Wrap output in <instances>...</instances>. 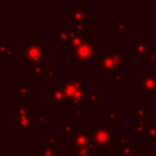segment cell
<instances>
[{"mask_svg": "<svg viewBox=\"0 0 156 156\" xmlns=\"http://www.w3.org/2000/svg\"><path fill=\"white\" fill-rule=\"evenodd\" d=\"M136 156H138V155H136Z\"/></svg>", "mask_w": 156, "mask_h": 156, "instance_id": "1f68e13d", "label": "cell"}, {"mask_svg": "<svg viewBox=\"0 0 156 156\" xmlns=\"http://www.w3.org/2000/svg\"><path fill=\"white\" fill-rule=\"evenodd\" d=\"M37 156H55V149H48V148L40 149Z\"/></svg>", "mask_w": 156, "mask_h": 156, "instance_id": "cb8c5ba5", "label": "cell"}, {"mask_svg": "<svg viewBox=\"0 0 156 156\" xmlns=\"http://www.w3.org/2000/svg\"><path fill=\"white\" fill-rule=\"evenodd\" d=\"M155 92H156V89H155Z\"/></svg>", "mask_w": 156, "mask_h": 156, "instance_id": "d6a6232c", "label": "cell"}, {"mask_svg": "<svg viewBox=\"0 0 156 156\" xmlns=\"http://www.w3.org/2000/svg\"><path fill=\"white\" fill-rule=\"evenodd\" d=\"M12 51V45L11 44H0V52L3 55H7Z\"/></svg>", "mask_w": 156, "mask_h": 156, "instance_id": "603a6c76", "label": "cell"}, {"mask_svg": "<svg viewBox=\"0 0 156 156\" xmlns=\"http://www.w3.org/2000/svg\"><path fill=\"white\" fill-rule=\"evenodd\" d=\"M90 138H92V133L88 130H82V132L74 133L71 136V143H70V148L71 149H77V148H82V147L90 145Z\"/></svg>", "mask_w": 156, "mask_h": 156, "instance_id": "5b68a950", "label": "cell"}, {"mask_svg": "<svg viewBox=\"0 0 156 156\" xmlns=\"http://www.w3.org/2000/svg\"><path fill=\"white\" fill-rule=\"evenodd\" d=\"M99 51V45L94 41L85 38L82 44H80L78 47H71V54L74 55V58L80 63H82V67H86V63L90 62L94 58V55Z\"/></svg>", "mask_w": 156, "mask_h": 156, "instance_id": "6da1fadb", "label": "cell"}, {"mask_svg": "<svg viewBox=\"0 0 156 156\" xmlns=\"http://www.w3.org/2000/svg\"><path fill=\"white\" fill-rule=\"evenodd\" d=\"M148 127H149V122H148V118L145 116V118H143V119H138L137 123L132 126V130L137 132L138 134H144V133H147Z\"/></svg>", "mask_w": 156, "mask_h": 156, "instance_id": "ba28073f", "label": "cell"}, {"mask_svg": "<svg viewBox=\"0 0 156 156\" xmlns=\"http://www.w3.org/2000/svg\"><path fill=\"white\" fill-rule=\"evenodd\" d=\"M86 18V7H81L73 11L71 14V22H82Z\"/></svg>", "mask_w": 156, "mask_h": 156, "instance_id": "30bf717a", "label": "cell"}, {"mask_svg": "<svg viewBox=\"0 0 156 156\" xmlns=\"http://www.w3.org/2000/svg\"><path fill=\"white\" fill-rule=\"evenodd\" d=\"M105 118H107V126L110 127V129L112 127V125H116L119 121L118 112H107L105 114Z\"/></svg>", "mask_w": 156, "mask_h": 156, "instance_id": "2e32d148", "label": "cell"}, {"mask_svg": "<svg viewBox=\"0 0 156 156\" xmlns=\"http://www.w3.org/2000/svg\"><path fill=\"white\" fill-rule=\"evenodd\" d=\"M114 141L118 143L119 147H123V145H127V144H129V137H116V138H114Z\"/></svg>", "mask_w": 156, "mask_h": 156, "instance_id": "4316f807", "label": "cell"}, {"mask_svg": "<svg viewBox=\"0 0 156 156\" xmlns=\"http://www.w3.org/2000/svg\"><path fill=\"white\" fill-rule=\"evenodd\" d=\"M15 123L23 129H30L32 123H34V119H32L30 116H18V118H15Z\"/></svg>", "mask_w": 156, "mask_h": 156, "instance_id": "8fae6325", "label": "cell"}, {"mask_svg": "<svg viewBox=\"0 0 156 156\" xmlns=\"http://www.w3.org/2000/svg\"><path fill=\"white\" fill-rule=\"evenodd\" d=\"M71 156H77V155H71Z\"/></svg>", "mask_w": 156, "mask_h": 156, "instance_id": "4dcf8cb0", "label": "cell"}, {"mask_svg": "<svg viewBox=\"0 0 156 156\" xmlns=\"http://www.w3.org/2000/svg\"><path fill=\"white\" fill-rule=\"evenodd\" d=\"M92 140L97 147L103 149H110L112 147V133L108 126H94V132L92 133Z\"/></svg>", "mask_w": 156, "mask_h": 156, "instance_id": "3957f363", "label": "cell"}, {"mask_svg": "<svg viewBox=\"0 0 156 156\" xmlns=\"http://www.w3.org/2000/svg\"><path fill=\"white\" fill-rule=\"evenodd\" d=\"M54 77H55V70H54V69L45 70V73H44V80H45V81H51V80H54Z\"/></svg>", "mask_w": 156, "mask_h": 156, "instance_id": "484cf974", "label": "cell"}, {"mask_svg": "<svg viewBox=\"0 0 156 156\" xmlns=\"http://www.w3.org/2000/svg\"><path fill=\"white\" fill-rule=\"evenodd\" d=\"M138 81H140L141 86L145 92L148 90H155L156 89V76L148 74V76H138Z\"/></svg>", "mask_w": 156, "mask_h": 156, "instance_id": "8992f818", "label": "cell"}, {"mask_svg": "<svg viewBox=\"0 0 156 156\" xmlns=\"http://www.w3.org/2000/svg\"><path fill=\"white\" fill-rule=\"evenodd\" d=\"M147 136L149 137V140H151V143H154V141L156 140V125H152V126L148 127V130H147L145 133Z\"/></svg>", "mask_w": 156, "mask_h": 156, "instance_id": "ffe728a7", "label": "cell"}, {"mask_svg": "<svg viewBox=\"0 0 156 156\" xmlns=\"http://www.w3.org/2000/svg\"><path fill=\"white\" fill-rule=\"evenodd\" d=\"M148 111H149V105H138L137 110L132 112V118L143 119V118H145V115L148 114Z\"/></svg>", "mask_w": 156, "mask_h": 156, "instance_id": "7c38bea8", "label": "cell"}, {"mask_svg": "<svg viewBox=\"0 0 156 156\" xmlns=\"http://www.w3.org/2000/svg\"><path fill=\"white\" fill-rule=\"evenodd\" d=\"M56 38H58L59 41H62V43H67V41L70 40V33H69L67 27L63 26L62 29H60L59 32L56 33Z\"/></svg>", "mask_w": 156, "mask_h": 156, "instance_id": "5bb4252c", "label": "cell"}, {"mask_svg": "<svg viewBox=\"0 0 156 156\" xmlns=\"http://www.w3.org/2000/svg\"><path fill=\"white\" fill-rule=\"evenodd\" d=\"M152 116H154V118H156V112H152Z\"/></svg>", "mask_w": 156, "mask_h": 156, "instance_id": "f546056e", "label": "cell"}, {"mask_svg": "<svg viewBox=\"0 0 156 156\" xmlns=\"http://www.w3.org/2000/svg\"><path fill=\"white\" fill-rule=\"evenodd\" d=\"M100 103V96L97 93H89L86 97H83V104H92L96 105Z\"/></svg>", "mask_w": 156, "mask_h": 156, "instance_id": "9a60e30c", "label": "cell"}, {"mask_svg": "<svg viewBox=\"0 0 156 156\" xmlns=\"http://www.w3.org/2000/svg\"><path fill=\"white\" fill-rule=\"evenodd\" d=\"M44 145L48 149H55L56 148V138L55 137H45L44 138Z\"/></svg>", "mask_w": 156, "mask_h": 156, "instance_id": "e0dca14e", "label": "cell"}, {"mask_svg": "<svg viewBox=\"0 0 156 156\" xmlns=\"http://www.w3.org/2000/svg\"><path fill=\"white\" fill-rule=\"evenodd\" d=\"M19 54L25 55V58L33 62H40L41 58L45 56V54H49V51H45L40 44H27L26 47L19 49Z\"/></svg>", "mask_w": 156, "mask_h": 156, "instance_id": "277c9868", "label": "cell"}, {"mask_svg": "<svg viewBox=\"0 0 156 156\" xmlns=\"http://www.w3.org/2000/svg\"><path fill=\"white\" fill-rule=\"evenodd\" d=\"M43 70H44V66L41 65V62H34V65H33V67H32V73L33 74H40Z\"/></svg>", "mask_w": 156, "mask_h": 156, "instance_id": "7402d4cb", "label": "cell"}, {"mask_svg": "<svg viewBox=\"0 0 156 156\" xmlns=\"http://www.w3.org/2000/svg\"><path fill=\"white\" fill-rule=\"evenodd\" d=\"M2 85H5V82H2V81H0V88H2Z\"/></svg>", "mask_w": 156, "mask_h": 156, "instance_id": "f1b7e54d", "label": "cell"}, {"mask_svg": "<svg viewBox=\"0 0 156 156\" xmlns=\"http://www.w3.org/2000/svg\"><path fill=\"white\" fill-rule=\"evenodd\" d=\"M76 115H78V116H82V118H86V112H85V111H82L81 108H80V110H77V111H76Z\"/></svg>", "mask_w": 156, "mask_h": 156, "instance_id": "83f0119b", "label": "cell"}, {"mask_svg": "<svg viewBox=\"0 0 156 156\" xmlns=\"http://www.w3.org/2000/svg\"><path fill=\"white\" fill-rule=\"evenodd\" d=\"M51 104H62V103H66V99H65V94H63V92L60 90V88H58V86H55L54 89L51 90Z\"/></svg>", "mask_w": 156, "mask_h": 156, "instance_id": "52a82bcc", "label": "cell"}, {"mask_svg": "<svg viewBox=\"0 0 156 156\" xmlns=\"http://www.w3.org/2000/svg\"><path fill=\"white\" fill-rule=\"evenodd\" d=\"M34 123H49V119L47 116H44L43 114H38L34 118Z\"/></svg>", "mask_w": 156, "mask_h": 156, "instance_id": "d4e9b609", "label": "cell"}, {"mask_svg": "<svg viewBox=\"0 0 156 156\" xmlns=\"http://www.w3.org/2000/svg\"><path fill=\"white\" fill-rule=\"evenodd\" d=\"M112 85L114 86H123L125 85V77L121 74H116L112 77Z\"/></svg>", "mask_w": 156, "mask_h": 156, "instance_id": "d6986e66", "label": "cell"}, {"mask_svg": "<svg viewBox=\"0 0 156 156\" xmlns=\"http://www.w3.org/2000/svg\"><path fill=\"white\" fill-rule=\"evenodd\" d=\"M123 59H125L123 49H116V51L107 52L100 59V73L101 74L115 73L123 65Z\"/></svg>", "mask_w": 156, "mask_h": 156, "instance_id": "7a4b0ae2", "label": "cell"}, {"mask_svg": "<svg viewBox=\"0 0 156 156\" xmlns=\"http://www.w3.org/2000/svg\"><path fill=\"white\" fill-rule=\"evenodd\" d=\"M14 90H15L18 94H21V97H23V99H29L30 94H32L30 88L25 85V82H21V86H15V89H14Z\"/></svg>", "mask_w": 156, "mask_h": 156, "instance_id": "4fadbf2b", "label": "cell"}, {"mask_svg": "<svg viewBox=\"0 0 156 156\" xmlns=\"http://www.w3.org/2000/svg\"><path fill=\"white\" fill-rule=\"evenodd\" d=\"M155 59H156V51L148 48V51L144 55V62H152V60H155Z\"/></svg>", "mask_w": 156, "mask_h": 156, "instance_id": "ac0fdd59", "label": "cell"}, {"mask_svg": "<svg viewBox=\"0 0 156 156\" xmlns=\"http://www.w3.org/2000/svg\"><path fill=\"white\" fill-rule=\"evenodd\" d=\"M148 51V47H147V44L143 43V40L141 38H138L137 43L132 44V52L134 55H145V52Z\"/></svg>", "mask_w": 156, "mask_h": 156, "instance_id": "9c48e42d", "label": "cell"}, {"mask_svg": "<svg viewBox=\"0 0 156 156\" xmlns=\"http://www.w3.org/2000/svg\"><path fill=\"white\" fill-rule=\"evenodd\" d=\"M74 133H76V129H74V125L73 123H69V125H65V126H63V134L73 136Z\"/></svg>", "mask_w": 156, "mask_h": 156, "instance_id": "44dd1931", "label": "cell"}]
</instances>
